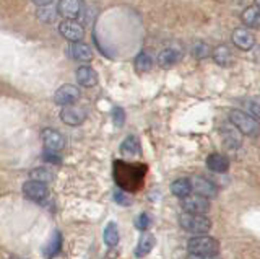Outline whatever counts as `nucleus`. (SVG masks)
Here are the masks:
<instances>
[{"instance_id":"5701e85b","label":"nucleus","mask_w":260,"mask_h":259,"mask_svg":"<svg viewBox=\"0 0 260 259\" xmlns=\"http://www.w3.org/2000/svg\"><path fill=\"white\" fill-rule=\"evenodd\" d=\"M104 243L111 248L119 243V228L114 222H109L108 226L104 228Z\"/></svg>"},{"instance_id":"0eeeda50","label":"nucleus","mask_w":260,"mask_h":259,"mask_svg":"<svg viewBox=\"0 0 260 259\" xmlns=\"http://www.w3.org/2000/svg\"><path fill=\"white\" fill-rule=\"evenodd\" d=\"M80 98V90L75 85H62L59 90L54 95V103L59 104V106H70V104H75Z\"/></svg>"},{"instance_id":"f3484780","label":"nucleus","mask_w":260,"mask_h":259,"mask_svg":"<svg viewBox=\"0 0 260 259\" xmlns=\"http://www.w3.org/2000/svg\"><path fill=\"white\" fill-rule=\"evenodd\" d=\"M77 80L81 87H86V88H91L98 83V74L93 67H78L77 69Z\"/></svg>"},{"instance_id":"4be33fe9","label":"nucleus","mask_w":260,"mask_h":259,"mask_svg":"<svg viewBox=\"0 0 260 259\" xmlns=\"http://www.w3.org/2000/svg\"><path fill=\"white\" fill-rule=\"evenodd\" d=\"M242 21L246 23L249 28H258L260 23V13H258V7H249V9L244 10L242 13Z\"/></svg>"},{"instance_id":"aec40b11","label":"nucleus","mask_w":260,"mask_h":259,"mask_svg":"<svg viewBox=\"0 0 260 259\" xmlns=\"http://www.w3.org/2000/svg\"><path fill=\"white\" fill-rule=\"evenodd\" d=\"M154 243H156V240H154V237L151 233L145 232L143 237L140 238V241H138V245L135 248V256L137 257H145L146 254H150V251L153 249Z\"/></svg>"},{"instance_id":"6ab92c4d","label":"nucleus","mask_w":260,"mask_h":259,"mask_svg":"<svg viewBox=\"0 0 260 259\" xmlns=\"http://www.w3.org/2000/svg\"><path fill=\"white\" fill-rule=\"evenodd\" d=\"M60 249H62V235H60V232H54L51 240H49V243L43 249V254L47 259H52L60 253Z\"/></svg>"},{"instance_id":"b1692460","label":"nucleus","mask_w":260,"mask_h":259,"mask_svg":"<svg viewBox=\"0 0 260 259\" xmlns=\"http://www.w3.org/2000/svg\"><path fill=\"white\" fill-rule=\"evenodd\" d=\"M138 140H137V137H134V135H128L127 139L120 143V152L124 153V155H127V157H134V155H137L138 153Z\"/></svg>"},{"instance_id":"a878e982","label":"nucleus","mask_w":260,"mask_h":259,"mask_svg":"<svg viewBox=\"0 0 260 259\" xmlns=\"http://www.w3.org/2000/svg\"><path fill=\"white\" fill-rule=\"evenodd\" d=\"M36 15H38V20H41L43 23H54L57 18V10L51 5H46V7H39Z\"/></svg>"},{"instance_id":"a211bd4d","label":"nucleus","mask_w":260,"mask_h":259,"mask_svg":"<svg viewBox=\"0 0 260 259\" xmlns=\"http://www.w3.org/2000/svg\"><path fill=\"white\" fill-rule=\"evenodd\" d=\"M171 192L179 199H185L192 194V181L189 178H177L176 181L171 184Z\"/></svg>"},{"instance_id":"6e6552de","label":"nucleus","mask_w":260,"mask_h":259,"mask_svg":"<svg viewBox=\"0 0 260 259\" xmlns=\"http://www.w3.org/2000/svg\"><path fill=\"white\" fill-rule=\"evenodd\" d=\"M86 116L88 111L83 106H75V104L63 106L60 111V119L69 126H80L86 119Z\"/></svg>"},{"instance_id":"9d476101","label":"nucleus","mask_w":260,"mask_h":259,"mask_svg":"<svg viewBox=\"0 0 260 259\" xmlns=\"http://www.w3.org/2000/svg\"><path fill=\"white\" fill-rule=\"evenodd\" d=\"M221 139L228 150H238L242 145V134L231 123H224L221 126Z\"/></svg>"},{"instance_id":"4468645a","label":"nucleus","mask_w":260,"mask_h":259,"mask_svg":"<svg viewBox=\"0 0 260 259\" xmlns=\"http://www.w3.org/2000/svg\"><path fill=\"white\" fill-rule=\"evenodd\" d=\"M233 43L236 47H239L241 51H250L255 44V38L246 28H238L233 33Z\"/></svg>"},{"instance_id":"7c9ffc66","label":"nucleus","mask_w":260,"mask_h":259,"mask_svg":"<svg viewBox=\"0 0 260 259\" xmlns=\"http://www.w3.org/2000/svg\"><path fill=\"white\" fill-rule=\"evenodd\" d=\"M114 200H116L117 204H120V206H130V204H132V199L127 197V194H124L122 191L114 192Z\"/></svg>"},{"instance_id":"412c9836","label":"nucleus","mask_w":260,"mask_h":259,"mask_svg":"<svg viewBox=\"0 0 260 259\" xmlns=\"http://www.w3.org/2000/svg\"><path fill=\"white\" fill-rule=\"evenodd\" d=\"M213 61L219 67H230L233 64V54L226 46H216L213 49Z\"/></svg>"},{"instance_id":"393cba45","label":"nucleus","mask_w":260,"mask_h":259,"mask_svg":"<svg viewBox=\"0 0 260 259\" xmlns=\"http://www.w3.org/2000/svg\"><path fill=\"white\" fill-rule=\"evenodd\" d=\"M134 64H135L137 72H142V74H143V72H148L153 67V59H151V55L148 52H140L135 57Z\"/></svg>"},{"instance_id":"9b49d317","label":"nucleus","mask_w":260,"mask_h":259,"mask_svg":"<svg viewBox=\"0 0 260 259\" xmlns=\"http://www.w3.org/2000/svg\"><path fill=\"white\" fill-rule=\"evenodd\" d=\"M43 142H44V150L59 153L65 149V139L63 135L55 131V129H44L43 131Z\"/></svg>"},{"instance_id":"20e7f679","label":"nucleus","mask_w":260,"mask_h":259,"mask_svg":"<svg viewBox=\"0 0 260 259\" xmlns=\"http://www.w3.org/2000/svg\"><path fill=\"white\" fill-rule=\"evenodd\" d=\"M59 33L70 43H78L85 38V28L77 20H63L59 25Z\"/></svg>"},{"instance_id":"f03ea898","label":"nucleus","mask_w":260,"mask_h":259,"mask_svg":"<svg viewBox=\"0 0 260 259\" xmlns=\"http://www.w3.org/2000/svg\"><path fill=\"white\" fill-rule=\"evenodd\" d=\"M179 225L184 230L195 233V235H205L211 230V220L205 215H197V214H187L182 212L179 215Z\"/></svg>"},{"instance_id":"423d86ee","label":"nucleus","mask_w":260,"mask_h":259,"mask_svg":"<svg viewBox=\"0 0 260 259\" xmlns=\"http://www.w3.org/2000/svg\"><path fill=\"white\" fill-rule=\"evenodd\" d=\"M23 194L26 196V199H29L32 202H43L49 196V188L44 183L29 180L23 184Z\"/></svg>"},{"instance_id":"cd10ccee","label":"nucleus","mask_w":260,"mask_h":259,"mask_svg":"<svg viewBox=\"0 0 260 259\" xmlns=\"http://www.w3.org/2000/svg\"><path fill=\"white\" fill-rule=\"evenodd\" d=\"M192 54H193V57L195 59H205L210 55V46L207 43H203V41H197L193 46H192Z\"/></svg>"},{"instance_id":"f8f14e48","label":"nucleus","mask_w":260,"mask_h":259,"mask_svg":"<svg viewBox=\"0 0 260 259\" xmlns=\"http://www.w3.org/2000/svg\"><path fill=\"white\" fill-rule=\"evenodd\" d=\"M81 0H59L57 4V15H62L65 20H75L81 13Z\"/></svg>"},{"instance_id":"2f4dec72","label":"nucleus","mask_w":260,"mask_h":259,"mask_svg":"<svg viewBox=\"0 0 260 259\" xmlns=\"http://www.w3.org/2000/svg\"><path fill=\"white\" fill-rule=\"evenodd\" d=\"M43 158H44L46 161H49V163H55V165H59V163H60L59 153H54V152H49V150H44V152H43Z\"/></svg>"},{"instance_id":"bb28decb","label":"nucleus","mask_w":260,"mask_h":259,"mask_svg":"<svg viewBox=\"0 0 260 259\" xmlns=\"http://www.w3.org/2000/svg\"><path fill=\"white\" fill-rule=\"evenodd\" d=\"M31 180L47 184V183H51L54 180V176H52V173L49 171L47 168H35L31 171Z\"/></svg>"},{"instance_id":"c756f323","label":"nucleus","mask_w":260,"mask_h":259,"mask_svg":"<svg viewBox=\"0 0 260 259\" xmlns=\"http://www.w3.org/2000/svg\"><path fill=\"white\" fill-rule=\"evenodd\" d=\"M112 119H114V124L116 126H124V123H125V112H124V109L122 108H119V106H116L112 109Z\"/></svg>"},{"instance_id":"dca6fc26","label":"nucleus","mask_w":260,"mask_h":259,"mask_svg":"<svg viewBox=\"0 0 260 259\" xmlns=\"http://www.w3.org/2000/svg\"><path fill=\"white\" fill-rule=\"evenodd\" d=\"M179 61H181V51H179V49H173V47L161 51L159 55H158V66L161 69H171V67H174Z\"/></svg>"},{"instance_id":"39448f33","label":"nucleus","mask_w":260,"mask_h":259,"mask_svg":"<svg viewBox=\"0 0 260 259\" xmlns=\"http://www.w3.org/2000/svg\"><path fill=\"white\" fill-rule=\"evenodd\" d=\"M181 207L187 214H197V215H205L210 212V200L203 199L200 196H187L185 199H181Z\"/></svg>"},{"instance_id":"c85d7f7f","label":"nucleus","mask_w":260,"mask_h":259,"mask_svg":"<svg viewBox=\"0 0 260 259\" xmlns=\"http://www.w3.org/2000/svg\"><path fill=\"white\" fill-rule=\"evenodd\" d=\"M150 225H151V217L148 214H140L137 217V220H135V226L138 230H142V232H146L150 228Z\"/></svg>"},{"instance_id":"7ed1b4c3","label":"nucleus","mask_w":260,"mask_h":259,"mask_svg":"<svg viewBox=\"0 0 260 259\" xmlns=\"http://www.w3.org/2000/svg\"><path fill=\"white\" fill-rule=\"evenodd\" d=\"M230 123L238 129L242 135H257L258 132V123L257 119L249 116L247 112L241 109H233L230 112Z\"/></svg>"},{"instance_id":"f257e3e1","label":"nucleus","mask_w":260,"mask_h":259,"mask_svg":"<svg viewBox=\"0 0 260 259\" xmlns=\"http://www.w3.org/2000/svg\"><path fill=\"white\" fill-rule=\"evenodd\" d=\"M187 249L195 256H218L219 243L208 235H199V237H192L187 241Z\"/></svg>"},{"instance_id":"2eb2a0df","label":"nucleus","mask_w":260,"mask_h":259,"mask_svg":"<svg viewBox=\"0 0 260 259\" xmlns=\"http://www.w3.org/2000/svg\"><path fill=\"white\" fill-rule=\"evenodd\" d=\"M207 168L213 173H226L230 169V160L219 153H211L207 157Z\"/></svg>"},{"instance_id":"1a4fd4ad","label":"nucleus","mask_w":260,"mask_h":259,"mask_svg":"<svg viewBox=\"0 0 260 259\" xmlns=\"http://www.w3.org/2000/svg\"><path fill=\"white\" fill-rule=\"evenodd\" d=\"M190 181H192V191L195 192V196H200L207 200L215 199L218 196V188L211 181L205 180V178L199 176Z\"/></svg>"},{"instance_id":"72a5a7b5","label":"nucleus","mask_w":260,"mask_h":259,"mask_svg":"<svg viewBox=\"0 0 260 259\" xmlns=\"http://www.w3.org/2000/svg\"><path fill=\"white\" fill-rule=\"evenodd\" d=\"M32 4H36L38 7H46V5H49L52 2V0H31Z\"/></svg>"},{"instance_id":"ddd939ff","label":"nucleus","mask_w":260,"mask_h":259,"mask_svg":"<svg viewBox=\"0 0 260 259\" xmlns=\"http://www.w3.org/2000/svg\"><path fill=\"white\" fill-rule=\"evenodd\" d=\"M67 55L77 62H89L93 59V51H91V47H89L88 44H85L83 41H78V43L69 44Z\"/></svg>"},{"instance_id":"473e14b6","label":"nucleus","mask_w":260,"mask_h":259,"mask_svg":"<svg viewBox=\"0 0 260 259\" xmlns=\"http://www.w3.org/2000/svg\"><path fill=\"white\" fill-rule=\"evenodd\" d=\"M187 259H221L219 256H195V254H190Z\"/></svg>"}]
</instances>
